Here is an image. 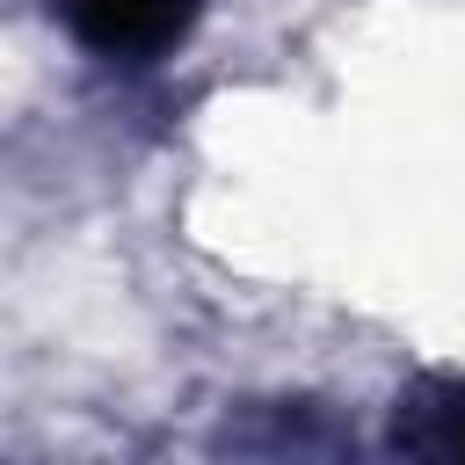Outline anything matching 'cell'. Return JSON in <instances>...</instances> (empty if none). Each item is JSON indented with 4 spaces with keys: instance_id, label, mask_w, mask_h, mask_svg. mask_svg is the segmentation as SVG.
Wrapping results in <instances>:
<instances>
[{
    "instance_id": "cell-1",
    "label": "cell",
    "mask_w": 465,
    "mask_h": 465,
    "mask_svg": "<svg viewBox=\"0 0 465 465\" xmlns=\"http://www.w3.org/2000/svg\"><path fill=\"white\" fill-rule=\"evenodd\" d=\"M203 0H58L65 29L102 51V58H153L167 51L189 22H196Z\"/></svg>"
},
{
    "instance_id": "cell-2",
    "label": "cell",
    "mask_w": 465,
    "mask_h": 465,
    "mask_svg": "<svg viewBox=\"0 0 465 465\" xmlns=\"http://www.w3.org/2000/svg\"><path fill=\"white\" fill-rule=\"evenodd\" d=\"M392 450L465 465V378H414L392 400Z\"/></svg>"
}]
</instances>
